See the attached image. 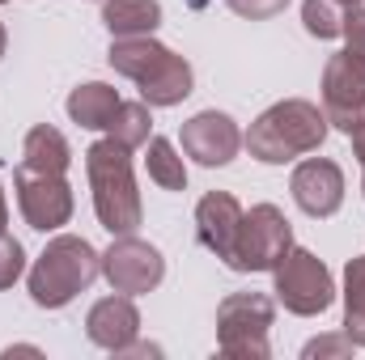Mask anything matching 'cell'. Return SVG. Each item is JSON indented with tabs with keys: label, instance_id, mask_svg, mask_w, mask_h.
<instances>
[{
	"label": "cell",
	"instance_id": "1",
	"mask_svg": "<svg viewBox=\"0 0 365 360\" xmlns=\"http://www.w3.org/2000/svg\"><path fill=\"white\" fill-rule=\"evenodd\" d=\"M323 140H327V115H323L314 102H306V97H289V102L268 106V110L251 123V132H247L242 144L251 149L255 162H264V166H284V162H293V157L314 153Z\"/></svg>",
	"mask_w": 365,
	"mask_h": 360
},
{
	"label": "cell",
	"instance_id": "2",
	"mask_svg": "<svg viewBox=\"0 0 365 360\" xmlns=\"http://www.w3.org/2000/svg\"><path fill=\"white\" fill-rule=\"evenodd\" d=\"M110 68L123 73L128 81L140 85V97L149 106H179L182 97L191 93V64L175 55L170 47H162L153 34L140 38H115L110 43Z\"/></svg>",
	"mask_w": 365,
	"mask_h": 360
},
{
	"label": "cell",
	"instance_id": "3",
	"mask_svg": "<svg viewBox=\"0 0 365 360\" xmlns=\"http://www.w3.org/2000/svg\"><path fill=\"white\" fill-rule=\"evenodd\" d=\"M86 174H90V191H93V212L102 221V229L132 233L140 225V191L132 179V149L119 144L115 136L90 144L86 153Z\"/></svg>",
	"mask_w": 365,
	"mask_h": 360
},
{
	"label": "cell",
	"instance_id": "4",
	"mask_svg": "<svg viewBox=\"0 0 365 360\" xmlns=\"http://www.w3.org/2000/svg\"><path fill=\"white\" fill-rule=\"evenodd\" d=\"M102 271V255L86 238L60 233L47 242L38 263L30 268V301L43 309H64L77 292H86Z\"/></svg>",
	"mask_w": 365,
	"mask_h": 360
},
{
	"label": "cell",
	"instance_id": "5",
	"mask_svg": "<svg viewBox=\"0 0 365 360\" xmlns=\"http://www.w3.org/2000/svg\"><path fill=\"white\" fill-rule=\"evenodd\" d=\"M276 305L264 292H230L217 305V348L221 356L234 360H264L268 348V331H272Z\"/></svg>",
	"mask_w": 365,
	"mask_h": 360
},
{
	"label": "cell",
	"instance_id": "6",
	"mask_svg": "<svg viewBox=\"0 0 365 360\" xmlns=\"http://www.w3.org/2000/svg\"><path fill=\"white\" fill-rule=\"evenodd\" d=\"M272 280H276V301L289 309V314H302V318H314L323 314L331 301H336V280L327 263L302 246H289L284 259L272 268Z\"/></svg>",
	"mask_w": 365,
	"mask_h": 360
},
{
	"label": "cell",
	"instance_id": "7",
	"mask_svg": "<svg viewBox=\"0 0 365 360\" xmlns=\"http://www.w3.org/2000/svg\"><path fill=\"white\" fill-rule=\"evenodd\" d=\"M293 246V229L284 221V212L276 203H255L251 212H242L238 238H234V255L225 268L234 271H272L284 250Z\"/></svg>",
	"mask_w": 365,
	"mask_h": 360
},
{
	"label": "cell",
	"instance_id": "8",
	"mask_svg": "<svg viewBox=\"0 0 365 360\" xmlns=\"http://www.w3.org/2000/svg\"><path fill=\"white\" fill-rule=\"evenodd\" d=\"M323 115L327 127H340L344 136L365 127V64L349 51L331 55L323 68Z\"/></svg>",
	"mask_w": 365,
	"mask_h": 360
},
{
	"label": "cell",
	"instance_id": "9",
	"mask_svg": "<svg viewBox=\"0 0 365 360\" xmlns=\"http://www.w3.org/2000/svg\"><path fill=\"white\" fill-rule=\"evenodd\" d=\"M102 275L115 292L123 297H140V292H153L166 275V259L158 246L132 238V233H119L110 242V250L102 255Z\"/></svg>",
	"mask_w": 365,
	"mask_h": 360
},
{
	"label": "cell",
	"instance_id": "10",
	"mask_svg": "<svg viewBox=\"0 0 365 360\" xmlns=\"http://www.w3.org/2000/svg\"><path fill=\"white\" fill-rule=\"evenodd\" d=\"M13 186H17V203H21V216H26L30 229L51 233V229L68 225V216H73V186L64 182V174H30V170L17 166Z\"/></svg>",
	"mask_w": 365,
	"mask_h": 360
},
{
	"label": "cell",
	"instance_id": "11",
	"mask_svg": "<svg viewBox=\"0 0 365 360\" xmlns=\"http://www.w3.org/2000/svg\"><path fill=\"white\" fill-rule=\"evenodd\" d=\"M242 149V132L230 115L221 110H200L182 123V153L200 166H230Z\"/></svg>",
	"mask_w": 365,
	"mask_h": 360
},
{
	"label": "cell",
	"instance_id": "12",
	"mask_svg": "<svg viewBox=\"0 0 365 360\" xmlns=\"http://www.w3.org/2000/svg\"><path fill=\"white\" fill-rule=\"evenodd\" d=\"M289 191H293V203L306 212V216H336L340 203H344V174L336 162L327 157H306L293 179H289Z\"/></svg>",
	"mask_w": 365,
	"mask_h": 360
},
{
	"label": "cell",
	"instance_id": "13",
	"mask_svg": "<svg viewBox=\"0 0 365 360\" xmlns=\"http://www.w3.org/2000/svg\"><path fill=\"white\" fill-rule=\"evenodd\" d=\"M86 335H90L98 348H106V352H123L128 344H136V335H140V314H136L132 297L115 292V297L93 301L90 318H86Z\"/></svg>",
	"mask_w": 365,
	"mask_h": 360
},
{
	"label": "cell",
	"instance_id": "14",
	"mask_svg": "<svg viewBox=\"0 0 365 360\" xmlns=\"http://www.w3.org/2000/svg\"><path fill=\"white\" fill-rule=\"evenodd\" d=\"M238 225H242V203L230 195V191H208L195 208V233L200 242L230 263L234 255V238H238Z\"/></svg>",
	"mask_w": 365,
	"mask_h": 360
},
{
	"label": "cell",
	"instance_id": "15",
	"mask_svg": "<svg viewBox=\"0 0 365 360\" xmlns=\"http://www.w3.org/2000/svg\"><path fill=\"white\" fill-rule=\"evenodd\" d=\"M68 166H73V153H68V140L56 127L38 123V127L26 132L21 170H30V174H68Z\"/></svg>",
	"mask_w": 365,
	"mask_h": 360
},
{
	"label": "cell",
	"instance_id": "16",
	"mask_svg": "<svg viewBox=\"0 0 365 360\" xmlns=\"http://www.w3.org/2000/svg\"><path fill=\"white\" fill-rule=\"evenodd\" d=\"M102 26L115 38H140L162 26V4L158 0H106L102 4Z\"/></svg>",
	"mask_w": 365,
	"mask_h": 360
},
{
	"label": "cell",
	"instance_id": "17",
	"mask_svg": "<svg viewBox=\"0 0 365 360\" xmlns=\"http://www.w3.org/2000/svg\"><path fill=\"white\" fill-rule=\"evenodd\" d=\"M119 102L123 97L110 85L90 81V85H77V90L68 93V115H73V123H81L90 132H106L110 119H115V110H119Z\"/></svg>",
	"mask_w": 365,
	"mask_h": 360
},
{
	"label": "cell",
	"instance_id": "18",
	"mask_svg": "<svg viewBox=\"0 0 365 360\" xmlns=\"http://www.w3.org/2000/svg\"><path fill=\"white\" fill-rule=\"evenodd\" d=\"M344 335L365 348V255L344 268Z\"/></svg>",
	"mask_w": 365,
	"mask_h": 360
},
{
	"label": "cell",
	"instance_id": "19",
	"mask_svg": "<svg viewBox=\"0 0 365 360\" xmlns=\"http://www.w3.org/2000/svg\"><path fill=\"white\" fill-rule=\"evenodd\" d=\"M119 144H128V149H140V144H149V132H153V115H149V102L140 97V102H119V110H115V119H110V127H106Z\"/></svg>",
	"mask_w": 365,
	"mask_h": 360
},
{
	"label": "cell",
	"instance_id": "20",
	"mask_svg": "<svg viewBox=\"0 0 365 360\" xmlns=\"http://www.w3.org/2000/svg\"><path fill=\"white\" fill-rule=\"evenodd\" d=\"M145 162H149V179L162 191H187V166H182V157L175 153V144L166 136L149 140V157Z\"/></svg>",
	"mask_w": 365,
	"mask_h": 360
},
{
	"label": "cell",
	"instance_id": "21",
	"mask_svg": "<svg viewBox=\"0 0 365 360\" xmlns=\"http://www.w3.org/2000/svg\"><path fill=\"white\" fill-rule=\"evenodd\" d=\"M302 21L314 38H340L344 34V0H306Z\"/></svg>",
	"mask_w": 365,
	"mask_h": 360
},
{
	"label": "cell",
	"instance_id": "22",
	"mask_svg": "<svg viewBox=\"0 0 365 360\" xmlns=\"http://www.w3.org/2000/svg\"><path fill=\"white\" fill-rule=\"evenodd\" d=\"M344 38H349L344 51L365 64V0H344Z\"/></svg>",
	"mask_w": 365,
	"mask_h": 360
},
{
	"label": "cell",
	"instance_id": "23",
	"mask_svg": "<svg viewBox=\"0 0 365 360\" xmlns=\"http://www.w3.org/2000/svg\"><path fill=\"white\" fill-rule=\"evenodd\" d=\"M21 271H26V250H21V242L9 238V233H0V288H13Z\"/></svg>",
	"mask_w": 365,
	"mask_h": 360
},
{
	"label": "cell",
	"instance_id": "24",
	"mask_svg": "<svg viewBox=\"0 0 365 360\" xmlns=\"http://www.w3.org/2000/svg\"><path fill=\"white\" fill-rule=\"evenodd\" d=\"M238 17H247V21H268L276 13H284L289 9V0H225Z\"/></svg>",
	"mask_w": 365,
	"mask_h": 360
},
{
	"label": "cell",
	"instance_id": "25",
	"mask_svg": "<svg viewBox=\"0 0 365 360\" xmlns=\"http://www.w3.org/2000/svg\"><path fill=\"white\" fill-rule=\"evenodd\" d=\"M353 339L349 335H323V339H310L306 344V360H314V356H353Z\"/></svg>",
	"mask_w": 365,
	"mask_h": 360
},
{
	"label": "cell",
	"instance_id": "26",
	"mask_svg": "<svg viewBox=\"0 0 365 360\" xmlns=\"http://www.w3.org/2000/svg\"><path fill=\"white\" fill-rule=\"evenodd\" d=\"M353 153H357V162H361V170H365V127L353 132Z\"/></svg>",
	"mask_w": 365,
	"mask_h": 360
},
{
	"label": "cell",
	"instance_id": "27",
	"mask_svg": "<svg viewBox=\"0 0 365 360\" xmlns=\"http://www.w3.org/2000/svg\"><path fill=\"white\" fill-rule=\"evenodd\" d=\"M4 225H9V203H4V186H0V233H4Z\"/></svg>",
	"mask_w": 365,
	"mask_h": 360
},
{
	"label": "cell",
	"instance_id": "28",
	"mask_svg": "<svg viewBox=\"0 0 365 360\" xmlns=\"http://www.w3.org/2000/svg\"><path fill=\"white\" fill-rule=\"evenodd\" d=\"M4 43H9V34H4V26H0V55H4Z\"/></svg>",
	"mask_w": 365,
	"mask_h": 360
},
{
	"label": "cell",
	"instance_id": "29",
	"mask_svg": "<svg viewBox=\"0 0 365 360\" xmlns=\"http://www.w3.org/2000/svg\"><path fill=\"white\" fill-rule=\"evenodd\" d=\"M361 191H365V182H361Z\"/></svg>",
	"mask_w": 365,
	"mask_h": 360
},
{
	"label": "cell",
	"instance_id": "30",
	"mask_svg": "<svg viewBox=\"0 0 365 360\" xmlns=\"http://www.w3.org/2000/svg\"><path fill=\"white\" fill-rule=\"evenodd\" d=\"M0 4H4V0H0Z\"/></svg>",
	"mask_w": 365,
	"mask_h": 360
}]
</instances>
